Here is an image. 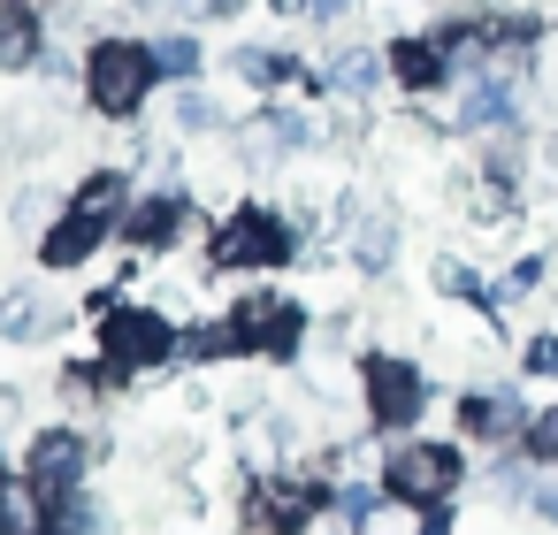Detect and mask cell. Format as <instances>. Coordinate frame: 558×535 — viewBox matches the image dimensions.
<instances>
[{
    "label": "cell",
    "instance_id": "cell-2",
    "mask_svg": "<svg viewBox=\"0 0 558 535\" xmlns=\"http://www.w3.org/2000/svg\"><path fill=\"white\" fill-rule=\"evenodd\" d=\"M154 77H161V62H154V47H138V39H100L93 62H85V85H93V108H100V115H131V108L154 93Z\"/></svg>",
    "mask_w": 558,
    "mask_h": 535
},
{
    "label": "cell",
    "instance_id": "cell-18",
    "mask_svg": "<svg viewBox=\"0 0 558 535\" xmlns=\"http://www.w3.org/2000/svg\"><path fill=\"white\" fill-rule=\"evenodd\" d=\"M352 253H360V268H390V253H398L390 215H360V222H352Z\"/></svg>",
    "mask_w": 558,
    "mask_h": 535
},
{
    "label": "cell",
    "instance_id": "cell-24",
    "mask_svg": "<svg viewBox=\"0 0 558 535\" xmlns=\"http://www.w3.org/2000/svg\"><path fill=\"white\" fill-rule=\"evenodd\" d=\"M527 367H535V375H558V337H535V344H527Z\"/></svg>",
    "mask_w": 558,
    "mask_h": 535
},
{
    "label": "cell",
    "instance_id": "cell-28",
    "mask_svg": "<svg viewBox=\"0 0 558 535\" xmlns=\"http://www.w3.org/2000/svg\"><path fill=\"white\" fill-rule=\"evenodd\" d=\"M306 16H344V0H299Z\"/></svg>",
    "mask_w": 558,
    "mask_h": 535
},
{
    "label": "cell",
    "instance_id": "cell-16",
    "mask_svg": "<svg viewBox=\"0 0 558 535\" xmlns=\"http://www.w3.org/2000/svg\"><path fill=\"white\" fill-rule=\"evenodd\" d=\"M32 62H39V32H32V16L0 9V70H32Z\"/></svg>",
    "mask_w": 558,
    "mask_h": 535
},
{
    "label": "cell",
    "instance_id": "cell-22",
    "mask_svg": "<svg viewBox=\"0 0 558 535\" xmlns=\"http://www.w3.org/2000/svg\"><path fill=\"white\" fill-rule=\"evenodd\" d=\"M177 123H184V131H215V123H222V108H215L207 93H177Z\"/></svg>",
    "mask_w": 558,
    "mask_h": 535
},
{
    "label": "cell",
    "instance_id": "cell-8",
    "mask_svg": "<svg viewBox=\"0 0 558 535\" xmlns=\"http://www.w3.org/2000/svg\"><path fill=\"white\" fill-rule=\"evenodd\" d=\"M230 321H238V337L260 344V352H299V337H306V314L283 306V299H245Z\"/></svg>",
    "mask_w": 558,
    "mask_h": 535
},
{
    "label": "cell",
    "instance_id": "cell-13",
    "mask_svg": "<svg viewBox=\"0 0 558 535\" xmlns=\"http://www.w3.org/2000/svg\"><path fill=\"white\" fill-rule=\"evenodd\" d=\"M444 39H398V54H390V70H398V85L405 93H428L436 77H444Z\"/></svg>",
    "mask_w": 558,
    "mask_h": 535
},
{
    "label": "cell",
    "instance_id": "cell-5",
    "mask_svg": "<svg viewBox=\"0 0 558 535\" xmlns=\"http://www.w3.org/2000/svg\"><path fill=\"white\" fill-rule=\"evenodd\" d=\"M360 382H367V413H375L383 428H405V421L421 413V398H428L421 367H413V360H398V352H367Z\"/></svg>",
    "mask_w": 558,
    "mask_h": 535
},
{
    "label": "cell",
    "instance_id": "cell-20",
    "mask_svg": "<svg viewBox=\"0 0 558 535\" xmlns=\"http://www.w3.org/2000/svg\"><path fill=\"white\" fill-rule=\"evenodd\" d=\"M238 77H245V85H291L299 70H291L283 54H260V47H245V54H238Z\"/></svg>",
    "mask_w": 558,
    "mask_h": 535
},
{
    "label": "cell",
    "instance_id": "cell-17",
    "mask_svg": "<svg viewBox=\"0 0 558 535\" xmlns=\"http://www.w3.org/2000/svg\"><path fill=\"white\" fill-rule=\"evenodd\" d=\"M177 230H184V199H146V207L131 215V238H138V245H169Z\"/></svg>",
    "mask_w": 558,
    "mask_h": 535
},
{
    "label": "cell",
    "instance_id": "cell-25",
    "mask_svg": "<svg viewBox=\"0 0 558 535\" xmlns=\"http://www.w3.org/2000/svg\"><path fill=\"white\" fill-rule=\"evenodd\" d=\"M47 207H54V199H47V192H24V199H16V222H24V230H32V222H39V215H47Z\"/></svg>",
    "mask_w": 558,
    "mask_h": 535
},
{
    "label": "cell",
    "instance_id": "cell-19",
    "mask_svg": "<svg viewBox=\"0 0 558 535\" xmlns=\"http://www.w3.org/2000/svg\"><path fill=\"white\" fill-rule=\"evenodd\" d=\"M154 62H161V77H192L199 70V39L169 32V39H154Z\"/></svg>",
    "mask_w": 558,
    "mask_h": 535
},
{
    "label": "cell",
    "instance_id": "cell-14",
    "mask_svg": "<svg viewBox=\"0 0 558 535\" xmlns=\"http://www.w3.org/2000/svg\"><path fill=\"white\" fill-rule=\"evenodd\" d=\"M459 123H466V131H497V123H512V85H505V77H474Z\"/></svg>",
    "mask_w": 558,
    "mask_h": 535
},
{
    "label": "cell",
    "instance_id": "cell-6",
    "mask_svg": "<svg viewBox=\"0 0 558 535\" xmlns=\"http://www.w3.org/2000/svg\"><path fill=\"white\" fill-rule=\"evenodd\" d=\"M451 482H459V459L444 443H405V451H390V474H383V489L398 504H444Z\"/></svg>",
    "mask_w": 558,
    "mask_h": 535
},
{
    "label": "cell",
    "instance_id": "cell-9",
    "mask_svg": "<svg viewBox=\"0 0 558 535\" xmlns=\"http://www.w3.org/2000/svg\"><path fill=\"white\" fill-rule=\"evenodd\" d=\"M77 482H85V443H77L70 428H62V436H39V443H32V489H39V497H70Z\"/></svg>",
    "mask_w": 558,
    "mask_h": 535
},
{
    "label": "cell",
    "instance_id": "cell-26",
    "mask_svg": "<svg viewBox=\"0 0 558 535\" xmlns=\"http://www.w3.org/2000/svg\"><path fill=\"white\" fill-rule=\"evenodd\" d=\"M367 512H375V497H367V489H344V520H352V527H360V520H367Z\"/></svg>",
    "mask_w": 558,
    "mask_h": 535
},
{
    "label": "cell",
    "instance_id": "cell-7",
    "mask_svg": "<svg viewBox=\"0 0 558 535\" xmlns=\"http://www.w3.org/2000/svg\"><path fill=\"white\" fill-rule=\"evenodd\" d=\"M314 512H322V482H299V474H260L245 497V520L260 535H299Z\"/></svg>",
    "mask_w": 558,
    "mask_h": 535
},
{
    "label": "cell",
    "instance_id": "cell-3",
    "mask_svg": "<svg viewBox=\"0 0 558 535\" xmlns=\"http://www.w3.org/2000/svg\"><path fill=\"white\" fill-rule=\"evenodd\" d=\"M184 337L161 321V314H146V306H108V321H100V352H108V367L123 375V367H154V360H169Z\"/></svg>",
    "mask_w": 558,
    "mask_h": 535
},
{
    "label": "cell",
    "instance_id": "cell-12",
    "mask_svg": "<svg viewBox=\"0 0 558 535\" xmlns=\"http://www.w3.org/2000/svg\"><path fill=\"white\" fill-rule=\"evenodd\" d=\"M459 421H466V436H489V443H497V436L520 428V398H512V390H474V398L459 405Z\"/></svg>",
    "mask_w": 558,
    "mask_h": 535
},
{
    "label": "cell",
    "instance_id": "cell-29",
    "mask_svg": "<svg viewBox=\"0 0 558 535\" xmlns=\"http://www.w3.org/2000/svg\"><path fill=\"white\" fill-rule=\"evenodd\" d=\"M0 489H9V474H0Z\"/></svg>",
    "mask_w": 558,
    "mask_h": 535
},
{
    "label": "cell",
    "instance_id": "cell-4",
    "mask_svg": "<svg viewBox=\"0 0 558 535\" xmlns=\"http://www.w3.org/2000/svg\"><path fill=\"white\" fill-rule=\"evenodd\" d=\"M215 260H222V268H276V260H291V230H283V215H268V207H238V215L215 230Z\"/></svg>",
    "mask_w": 558,
    "mask_h": 535
},
{
    "label": "cell",
    "instance_id": "cell-23",
    "mask_svg": "<svg viewBox=\"0 0 558 535\" xmlns=\"http://www.w3.org/2000/svg\"><path fill=\"white\" fill-rule=\"evenodd\" d=\"M535 276H543V268H535V260H520V268L497 283V299H527V291H535Z\"/></svg>",
    "mask_w": 558,
    "mask_h": 535
},
{
    "label": "cell",
    "instance_id": "cell-10",
    "mask_svg": "<svg viewBox=\"0 0 558 535\" xmlns=\"http://www.w3.org/2000/svg\"><path fill=\"white\" fill-rule=\"evenodd\" d=\"M54 321H62V306L47 291H9L0 299V344H39V337H54Z\"/></svg>",
    "mask_w": 558,
    "mask_h": 535
},
{
    "label": "cell",
    "instance_id": "cell-15",
    "mask_svg": "<svg viewBox=\"0 0 558 535\" xmlns=\"http://www.w3.org/2000/svg\"><path fill=\"white\" fill-rule=\"evenodd\" d=\"M322 77H329V93H337V100H360V93H367V85L383 77V62H375L367 47H337Z\"/></svg>",
    "mask_w": 558,
    "mask_h": 535
},
{
    "label": "cell",
    "instance_id": "cell-1",
    "mask_svg": "<svg viewBox=\"0 0 558 535\" xmlns=\"http://www.w3.org/2000/svg\"><path fill=\"white\" fill-rule=\"evenodd\" d=\"M116 207H123V177H116V169H100V177L70 199V215L39 238V260H47V268H77V260H93V253H100V238L116 230Z\"/></svg>",
    "mask_w": 558,
    "mask_h": 535
},
{
    "label": "cell",
    "instance_id": "cell-21",
    "mask_svg": "<svg viewBox=\"0 0 558 535\" xmlns=\"http://www.w3.org/2000/svg\"><path fill=\"white\" fill-rule=\"evenodd\" d=\"M527 451H535L543 466H558V398H550V405L527 421Z\"/></svg>",
    "mask_w": 558,
    "mask_h": 535
},
{
    "label": "cell",
    "instance_id": "cell-11",
    "mask_svg": "<svg viewBox=\"0 0 558 535\" xmlns=\"http://www.w3.org/2000/svg\"><path fill=\"white\" fill-rule=\"evenodd\" d=\"M299 146H314V123L306 115H291V108H276L260 131H245V154L253 161H276V154H299Z\"/></svg>",
    "mask_w": 558,
    "mask_h": 535
},
{
    "label": "cell",
    "instance_id": "cell-27",
    "mask_svg": "<svg viewBox=\"0 0 558 535\" xmlns=\"http://www.w3.org/2000/svg\"><path fill=\"white\" fill-rule=\"evenodd\" d=\"M535 512H543V520L558 527V482H550V489H535Z\"/></svg>",
    "mask_w": 558,
    "mask_h": 535
}]
</instances>
